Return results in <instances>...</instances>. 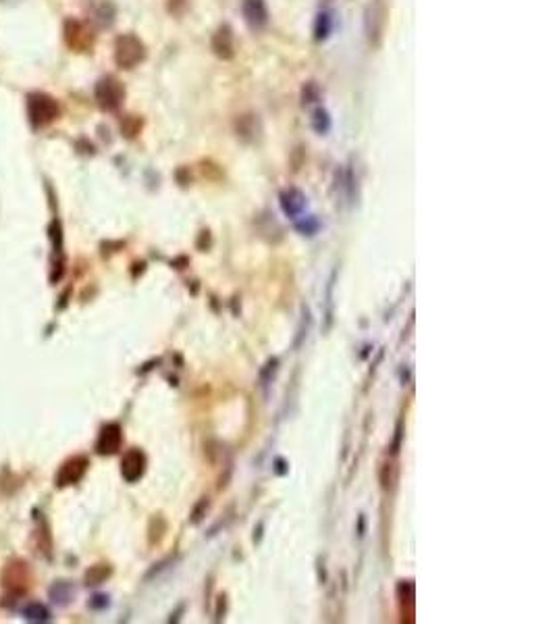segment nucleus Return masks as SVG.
Wrapping results in <instances>:
<instances>
[{"instance_id": "obj_5", "label": "nucleus", "mask_w": 555, "mask_h": 624, "mask_svg": "<svg viewBox=\"0 0 555 624\" xmlns=\"http://www.w3.org/2000/svg\"><path fill=\"white\" fill-rule=\"evenodd\" d=\"M65 42L69 44V48H73L75 53H86L92 48L94 36L88 30L86 24L77 21V19H69L65 24Z\"/></svg>"}, {"instance_id": "obj_14", "label": "nucleus", "mask_w": 555, "mask_h": 624, "mask_svg": "<svg viewBox=\"0 0 555 624\" xmlns=\"http://www.w3.org/2000/svg\"><path fill=\"white\" fill-rule=\"evenodd\" d=\"M333 32V15L323 11L317 15V24H314V40L317 42H323L331 36Z\"/></svg>"}, {"instance_id": "obj_19", "label": "nucleus", "mask_w": 555, "mask_h": 624, "mask_svg": "<svg viewBox=\"0 0 555 624\" xmlns=\"http://www.w3.org/2000/svg\"><path fill=\"white\" fill-rule=\"evenodd\" d=\"M185 9H187V0H169V13L183 15Z\"/></svg>"}, {"instance_id": "obj_2", "label": "nucleus", "mask_w": 555, "mask_h": 624, "mask_svg": "<svg viewBox=\"0 0 555 624\" xmlns=\"http://www.w3.org/2000/svg\"><path fill=\"white\" fill-rule=\"evenodd\" d=\"M146 59L144 42L133 34H123L115 42V61L121 69H133Z\"/></svg>"}, {"instance_id": "obj_12", "label": "nucleus", "mask_w": 555, "mask_h": 624, "mask_svg": "<svg viewBox=\"0 0 555 624\" xmlns=\"http://www.w3.org/2000/svg\"><path fill=\"white\" fill-rule=\"evenodd\" d=\"M115 7L113 3H109V0H100V3H96L92 7V19L100 26V28H111L113 21H115Z\"/></svg>"}, {"instance_id": "obj_17", "label": "nucleus", "mask_w": 555, "mask_h": 624, "mask_svg": "<svg viewBox=\"0 0 555 624\" xmlns=\"http://www.w3.org/2000/svg\"><path fill=\"white\" fill-rule=\"evenodd\" d=\"M121 127H123V134H125L127 138H133V136H138V131H140V127H142V121H140L138 117L129 115V117L121 123Z\"/></svg>"}, {"instance_id": "obj_15", "label": "nucleus", "mask_w": 555, "mask_h": 624, "mask_svg": "<svg viewBox=\"0 0 555 624\" xmlns=\"http://www.w3.org/2000/svg\"><path fill=\"white\" fill-rule=\"evenodd\" d=\"M312 127L317 134H327L331 129V117L325 109H317L312 113Z\"/></svg>"}, {"instance_id": "obj_18", "label": "nucleus", "mask_w": 555, "mask_h": 624, "mask_svg": "<svg viewBox=\"0 0 555 624\" xmlns=\"http://www.w3.org/2000/svg\"><path fill=\"white\" fill-rule=\"evenodd\" d=\"M296 227H298V231H302L304 235H314V233L319 231L321 225H319V221H317L314 217H306V219H304L302 223H298Z\"/></svg>"}, {"instance_id": "obj_9", "label": "nucleus", "mask_w": 555, "mask_h": 624, "mask_svg": "<svg viewBox=\"0 0 555 624\" xmlns=\"http://www.w3.org/2000/svg\"><path fill=\"white\" fill-rule=\"evenodd\" d=\"M235 131H237V138H241L243 142H256L260 131H262L258 115H254V113L239 115L237 121H235Z\"/></svg>"}, {"instance_id": "obj_16", "label": "nucleus", "mask_w": 555, "mask_h": 624, "mask_svg": "<svg viewBox=\"0 0 555 624\" xmlns=\"http://www.w3.org/2000/svg\"><path fill=\"white\" fill-rule=\"evenodd\" d=\"M321 96H323V90H321V86L317 82L304 84V88H302V104H314V102L321 100Z\"/></svg>"}, {"instance_id": "obj_13", "label": "nucleus", "mask_w": 555, "mask_h": 624, "mask_svg": "<svg viewBox=\"0 0 555 624\" xmlns=\"http://www.w3.org/2000/svg\"><path fill=\"white\" fill-rule=\"evenodd\" d=\"M86 466H88L86 458H75V460L67 462L65 468H63V472H61V479H59L61 485H71V483H75V481L86 472Z\"/></svg>"}, {"instance_id": "obj_1", "label": "nucleus", "mask_w": 555, "mask_h": 624, "mask_svg": "<svg viewBox=\"0 0 555 624\" xmlns=\"http://www.w3.org/2000/svg\"><path fill=\"white\" fill-rule=\"evenodd\" d=\"M387 24H389L387 3L385 0H370L364 11V32H366V40L373 48H379L383 44Z\"/></svg>"}, {"instance_id": "obj_4", "label": "nucleus", "mask_w": 555, "mask_h": 624, "mask_svg": "<svg viewBox=\"0 0 555 624\" xmlns=\"http://www.w3.org/2000/svg\"><path fill=\"white\" fill-rule=\"evenodd\" d=\"M125 100V88L117 77H102L96 84V102L102 111H117Z\"/></svg>"}, {"instance_id": "obj_8", "label": "nucleus", "mask_w": 555, "mask_h": 624, "mask_svg": "<svg viewBox=\"0 0 555 624\" xmlns=\"http://www.w3.org/2000/svg\"><path fill=\"white\" fill-rule=\"evenodd\" d=\"M279 202H281L283 212H285L288 217H292V219L300 217V214L304 212V208H306V196H304V192H300L298 187H288V190H283L281 196H279Z\"/></svg>"}, {"instance_id": "obj_6", "label": "nucleus", "mask_w": 555, "mask_h": 624, "mask_svg": "<svg viewBox=\"0 0 555 624\" xmlns=\"http://www.w3.org/2000/svg\"><path fill=\"white\" fill-rule=\"evenodd\" d=\"M241 13H243V21L254 32H260V30H264L268 26L266 0H243V3H241Z\"/></svg>"}, {"instance_id": "obj_7", "label": "nucleus", "mask_w": 555, "mask_h": 624, "mask_svg": "<svg viewBox=\"0 0 555 624\" xmlns=\"http://www.w3.org/2000/svg\"><path fill=\"white\" fill-rule=\"evenodd\" d=\"M212 53L220 59V61H231L235 57V34L231 30V26L223 24L214 34H212V42H210Z\"/></svg>"}, {"instance_id": "obj_11", "label": "nucleus", "mask_w": 555, "mask_h": 624, "mask_svg": "<svg viewBox=\"0 0 555 624\" xmlns=\"http://www.w3.org/2000/svg\"><path fill=\"white\" fill-rule=\"evenodd\" d=\"M121 446V429L117 425H109L102 429L98 439V452L100 454H113Z\"/></svg>"}, {"instance_id": "obj_3", "label": "nucleus", "mask_w": 555, "mask_h": 624, "mask_svg": "<svg viewBox=\"0 0 555 624\" xmlns=\"http://www.w3.org/2000/svg\"><path fill=\"white\" fill-rule=\"evenodd\" d=\"M59 113H61L59 102L53 96L42 94V92L30 94V98H28V115H30V121L36 127L53 123L59 117Z\"/></svg>"}, {"instance_id": "obj_10", "label": "nucleus", "mask_w": 555, "mask_h": 624, "mask_svg": "<svg viewBox=\"0 0 555 624\" xmlns=\"http://www.w3.org/2000/svg\"><path fill=\"white\" fill-rule=\"evenodd\" d=\"M144 468H146V456H144L140 450H131V452L123 458L121 472H123V477H125L129 483L138 481V479L144 475Z\"/></svg>"}]
</instances>
